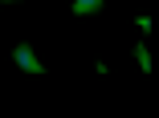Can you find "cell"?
I'll list each match as a JSON object with an SVG mask.
<instances>
[{
  "label": "cell",
  "instance_id": "3957f363",
  "mask_svg": "<svg viewBox=\"0 0 159 118\" xmlns=\"http://www.w3.org/2000/svg\"><path fill=\"white\" fill-rule=\"evenodd\" d=\"M135 61H139V69H143V73H147V69H151V57H147V49H143V45H139V49H135Z\"/></svg>",
  "mask_w": 159,
  "mask_h": 118
},
{
  "label": "cell",
  "instance_id": "7a4b0ae2",
  "mask_svg": "<svg viewBox=\"0 0 159 118\" xmlns=\"http://www.w3.org/2000/svg\"><path fill=\"white\" fill-rule=\"evenodd\" d=\"M102 8V0H74V12L78 16H90V12H98Z\"/></svg>",
  "mask_w": 159,
  "mask_h": 118
},
{
  "label": "cell",
  "instance_id": "6da1fadb",
  "mask_svg": "<svg viewBox=\"0 0 159 118\" xmlns=\"http://www.w3.org/2000/svg\"><path fill=\"white\" fill-rule=\"evenodd\" d=\"M12 57H16V65H20L25 73H45V65L33 57V49H29V45H16V49H12Z\"/></svg>",
  "mask_w": 159,
  "mask_h": 118
}]
</instances>
